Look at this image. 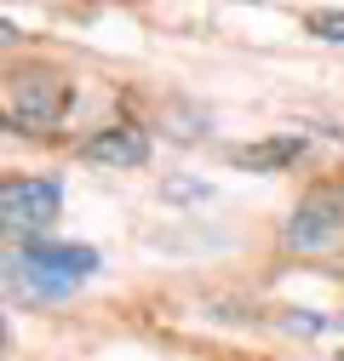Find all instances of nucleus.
<instances>
[{
  "instance_id": "423d86ee",
  "label": "nucleus",
  "mask_w": 344,
  "mask_h": 361,
  "mask_svg": "<svg viewBox=\"0 0 344 361\" xmlns=\"http://www.w3.org/2000/svg\"><path fill=\"white\" fill-rule=\"evenodd\" d=\"M298 155H305V138H298V132H281V138L241 144L230 161H235V166H247V172H281V166H293Z\"/></svg>"
},
{
  "instance_id": "0eeeda50",
  "label": "nucleus",
  "mask_w": 344,
  "mask_h": 361,
  "mask_svg": "<svg viewBox=\"0 0 344 361\" xmlns=\"http://www.w3.org/2000/svg\"><path fill=\"white\" fill-rule=\"evenodd\" d=\"M310 35L338 40V47H344V12H310Z\"/></svg>"
},
{
  "instance_id": "7ed1b4c3",
  "label": "nucleus",
  "mask_w": 344,
  "mask_h": 361,
  "mask_svg": "<svg viewBox=\"0 0 344 361\" xmlns=\"http://www.w3.org/2000/svg\"><path fill=\"white\" fill-rule=\"evenodd\" d=\"M58 207H63L58 178H6V184H0V218H6V230L23 235V241L52 230Z\"/></svg>"
},
{
  "instance_id": "20e7f679",
  "label": "nucleus",
  "mask_w": 344,
  "mask_h": 361,
  "mask_svg": "<svg viewBox=\"0 0 344 361\" xmlns=\"http://www.w3.org/2000/svg\"><path fill=\"white\" fill-rule=\"evenodd\" d=\"M281 241L293 252H327V247H338L344 241V195L338 190H310L305 201L293 207Z\"/></svg>"
},
{
  "instance_id": "39448f33",
  "label": "nucleus",
  "mask_w": 344,
  "mask_h": 361,
  "mask_svg": "<svg viewBox=\"0 0 344 361\" xmlns=\"http://www.w3.org/2000/svg\"><path fill=\"white\" fill-rule=\"evenodd\" d=\"M80 155L98 161V166H144L149 161V138H144L138 126H104L98 138H86Z\"/></svg>"
},
{
  "instance_id": "1a4fd4ad",
  "label": "nucleus",
  "mask_w": 344,
  "mask_h": 361,
  "mask_svg": "<svg viewBox=\"0 0 344 361\" xmlns=\"http://www.w3.org/2000/svg\"><path fill=\"white\" fill-rule=\"evenodd\" d=\"M321 315H287V333H321Z\"/></svg>"
},
{
  "instance_id": "6e6552de",
  "label": "nucleus",
  "mask_w": 344,
  "mask_h": 361,
  "mask_svg": "<svg viewBox=\"0 0 344 361\" xmlns=\"http://www.w3.org/2000/svg\"><path fill=\"white\" fill-rule=\"evenodd\" d=\"M195 195H207V184H190V178H172L166 184V201H195Z\"/></svg>"
},
{
  "instance_id": "f03ea898",
  "label": "nucleus",
  "mask_w": 344,
  "mask_h": 361,
  "mask_svg": "<svg viewBox=\"0 0 344 361\" xmlns=\"http://www.w3.org/2000/svg\"><path fill=\"white\" fill-rule=\"evenodd\" d=\"M63 109H69V80L63 75H52V69H18L12 75V86H6V121L23 132H47V126H58L63 121Z\"/></svg>"
},
{
  "instance_id": "9d476101",
  "label": "nucleus",
  "mask_w": 344,
  "mask_h": 361,
  "mask_svg": "<svg viewBox=\"0 0 344 361\" xmlns=\"http://www.w3.org/2000/svg\"><path fill=\"white\" fill-rule=\"evenodd\" d=\"M338 361H344V355H338Z\"/></svg>"
},
{
  "instance_id": "f257e3e1",
  "label": "nucleus",
  "mask_w": 344,
  "mask_h": 361,
  "mask_svg": "<svg viewBox=\"0 0 344 361\" xmlns=\"http://www.w3.org/2000/svg\"><path fill=\"white\" fill-rule=\"evenodd\" d=\"M98 269L92 247H52V241H23V252L12 258V281L29 298H63L69 287H80Z\"/></svg>"
}]
</instances>
